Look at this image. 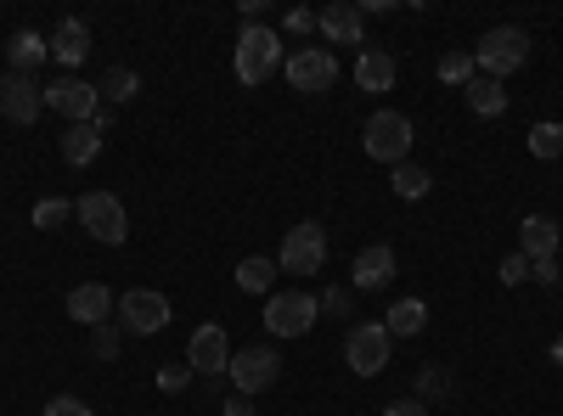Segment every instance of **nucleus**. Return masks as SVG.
<instances>
[{
  "label": "nucleus",
  "mask_w": 563,
  "mask_h": 416,
  "mask_svg": "<svg viewBox=\"0 0 563 416\" xmlns=\"http://www.w3.org/2000/svg\"><path fill=\"white\" fill-rule=\"evenodd\" d=\"M282 63V34L265 29V23H243L238 29V57H231V68H238V85H265Z\"/></svg>",
  "instance_id": "1"
},
{
  "label": "nucleus",
  "mask_w": 563,
  "mask_h": 416,
  "mask_svg": "<svg viewBox=\"0 0 563 416\" xmlns=\"http://www.w3.org/2000/svg\"><path fill=\"white\" fill-rule=\"evenodd\" d=\"M411 142H417V130H411V119H406V113H395V108H378V113L366 119V130H361L366 158H372V164H389V169H400V164H406Z\"/></svg>",
  "instance_id": "2"
},
{
  "label": "nucleus",
  "mask_w": 563,
  "mask_h": 416,
  "mask_svg": "<svg viewBox=\"0 0 563 416\" xmlns=\"http://www.w3.org/2000/svg\"><path fill=\"white\" fill-rule=\"evenodd\" d=\"M474 63H479L485 79H501V85H507V74H519V68L530 63V34H525V29H512V23L490 29V34L479 40Z\"/></svg>",
  "instance_id": "3"
},
{
  "label": "nucleus",
  "mask_w": 563,
  "mask_h": 416,
  "mask_svg": "<svg viewBox=\"0 0 563 416\" xmlns=\"http://www.w3.org/2000/svg\"><path fill=\"white\" fill-rule=\"evenodd\" d=\"M389 349H395V338H389L384 321H355L350 338H344V360H350L355 378H378L389 366Z\"/></svg>",
  "instance_id": "4"
},
{
  "label": "nucleus",
  "mask_w": 563,
  "mask_h": 416,
  "mask_svg": "<svg viewBox=\"0 0 563 416\" xmlns=\"http://www.w3.org/2000/svg\"><path fill=\"white\" fill-rule=\"evenodd\" d=\"M74 214H79V225L90 231V237L108 243V248H119V243L130 237V214H124V203H119L113 192H85V198L74 203Z\"/></svg>",
  "instance_id": "5"
},
{
  "label": "nucleus",
  "mask_w": 563,
  "mask_h": 416,
  "mask_svg": "<svg viewBox=\"0 0 563 416\" xmlns=\"http://www.w3.org/2000/svg\"><path fill=\"white\" fill-rule=\"evenodd\" d=\"M316 315H321L316 293H271L265 299V333L271 338H305L316 327Z\"/></svg>",
  "instance_id": "6"
},
{
  "label": "nucleus",
  "mask_w": 563,
  "mask_h": 416,
  "mask_svg": "<svg viewBox=\"0 0 563 416\" xmlns=\"http://www.w3.org/2000/svg\"><path fill=\"white\" fill-rule=\"evenodd\" d=\"M169 299L164 293H153V288H130V293H119V327L124 333H135V338H153V333H164L169 327Z\"/></svg>",
  "instance_id": "7"
},
{
  "label": "nucleus",
  "mask_w": 563,
  "mask_h": 416,
  "mask_svg": "<svg viewBox=\"0 0 563 416\" xmlns=\"http://www.w3.org/2000/svg\"><path fill=\"white\" fill-rule=\"evenodd\" d=\"M276 270H294V276H316V270H327V231H321L316 220H299L288 237H282V259H276Z\"/></svg>",
  "instance_id": "8"
},
{
  "label": "nucleus",
  "mask_w": 563,
  "mask_h": 416,
  "mask_svg": "<svg viewBox=\"0 0 563 416\" xmlns=\"http://www.w3.org/2000/svg\"><path fill=\"white\" fill-rule=\"evenodd\" d=\"M282 74H288V85L305 90V97H321V90L339 85V63H333L327 45H299V52L282 63Z\"/></svg>",
  "instance_id": "9"
},
{
  "label": "nucleus",
  "mask_w": 563,
  "mask_h": 416,
  "mask_svg": "<svg viewBox=\"0 0 563 416\" xmlns=\"http://www.w3.org/2000/svg\"><path fill=\"white\" fill-rule=\"evenodd\" d=\"M225 378L238 383V394H243V400H254V394H265V389L282 378V355H276V349H265V344L238 349V355H231V366H225Z\"/></svg>",
  "instance_id": "10"
},
{
  "label": "nucleus",
  "mask_w": 563,
  "mask_h": 416,
  "mask_svg": "<svg viewBox=\"0 0 563 416\" xmlns=\"http://www.w3.org/2000/svg\"><path fill=\"white\" fill-rule=\"evenodd\" d=\"M45 108H57L68 124H90V119L102 113V90L68 74V79H57V85H45Z\"/></svg>",
  "instance_id": "11"
},
{
  "label": "nucleus",
  "mask_w": 563,
  "mask_h": 416,
  "mask_svg": "<svg viewBox=\"0 0 563 416\" xmlns=\"http://www.w3.org/2000/svg\"><path fill=\"white\" fill-rule=\"evenodd\" d=\"M186 366L192 372H203V378H225V366H231V338H225V327H198L192 333V344H186Z\"/></svg>",
  "instance_id": "12"
},
{
  "label": "nucleus",
  "mask_w": 563,
  "mask_h": 416,
  "mask_svg": "<svg viewBox=\"0 0 563 416\" xmlns=\"http://www.w3.org/2000/svg\"><path fill=\"white\" fill-rule=\"evenodd\" d=\"M0 113L12 124H34L45 113V85H34L29 74H7L0 79Z\"/></svg>",
  "instance_id": "13"
},
{
  "label": "nucleus",
  "mask_w": 563,
  "mask_h": 416,
  "mask_svg": "<svg viewBox=\"0 0 563 416\" xmlns=\"http://www.w3.org/2000/svg\"><path fill=\"white\" fill-rule=\"evenodd\" d=\"M350 282H355L361 293H378V288H389V282H395V248H389V243H372V248H361V254H355V270H350Z\"/></svg>",
  "instance_id": "14"
},
{
  "label": "nucleus",
  "mask_w": 563,
  "mask_h": 416,
  "mask_svg": "<svg viewBox=\"0 0 563 416\" xmlns=\"http://www.w3.org/2000/svg\"><path fill=\"white\" fill-rule=\"evenodd\" d=\"M316 29L333 45H366V18H361V7H350V0H333L327 12H316Z\"/></svg>",
  "instance_id": "15"
},
{
  "label": "nucleus",
  "mask_w": 563,
  "mask_h": 416,
  "mask_svg": "<svg viewBox=\"0 0 563 416\" xmlns=\"http://www.w3.org/2000/svg\"><path fill=\"white\" fill-rule=\"evenodd\" d=\"M119 310V299L102 288V282H79L68 293V315L79 321V327H108V315Z\"/></svg>",
  "instance_id": "16"
},
{
  "label": "nucleus",
  "mask_w": 563,
  "mask_h": 416,
  "mask_svg": "<svg viewBox=\"0 0 563 416\" xmlns=\"http://www.w3.org/2000/svg\"><path fill=\"white\" fill-rule=\"evenodd\" d=\"M558 243H563V231L552 225V214H525V220H519V254H525L530 265L558 259Z\"/></svg>",
  "instance_id": "17"
},
{
  "label": "nucleus",
  "mask_w": 563,
  "mask_h": 416,
  "mask_svg": "<svg viewBox=\"0 0 563 416\" xmlns=\"http://www.w3.org/2000/svg\"><path fill=\"white\" fill-rule=\"evenodd\" d=\"M102 142H108V130H97V124H68V130L57 135V153H63V164L85 169V164L102 158Z\"/></svg>",
  "instance_id": "18"
},
{
  "label": "nucleus",
  "mask_w": 563,
  "mask_h": 416,
  "mask_svg": "<svg viewBox=\"0 0 563 416\" xmlns=\"http://www.w3.org/2000/svg\"><path fill=\"white\" fill-rule=\"evenodd\" d=\"M395 79H400V68H395V57L389 52H366L355 57V85L361 90H372V97H384V90H395Z\"/></svg>",
  "instance_id": "19"
},
{
  "label": "nucleus",
  "mask_w": 563,
  "mask_h": 416,
  "mask_svg": "<svg viewBox=\"0 0 563 416\" xmlns=\"http://www.w3.org/2000/svg\"><path fill=\"white\" fill-rule=\"evenodd\" d=\"M7 57H12V74H29V79H34L40 63H52V40L34 34V29H18V34L7 40Z\"/></svg>",
  "instance_id": "20"
},
{
  "label": "nucleus",
  "mask_w": 563,
  "mask_h": 416,
  "mask_svg": "<svg viewBox=\"0 0 563 416\" xmlns=\"http://www.w3.org/2000/svg\"><path fill=\"white\" fill-rule=\"evenodd\" d=\"M52 57H57L63 68H79V63L90 57V29H85L79 18H63V23H57V34H52Z\"/></svg>",
  "instance_id": "21"
},
{
  "label": "nucleus",
  "mask_w": 563,
  "mask_h": 416,
  "mask_svg": "<svg viewBox=\"0 0 563 416\" xmlns=\"http://www.w3.org/2000/svg\"><path fill=\"white\" fill-rule=\"evenodd\" d=\"M462 102L474 108L479 119H501V113H507V85H501V79H485V74H479L474 85H462Z\"/></svg>",
  "instance_id": "22"
},
{
  "label": "nucleus",
  "mask_w": 563,
  "mask_h": 416,
  "mask_svg": "<svg viewBox=\"0 0 563 416\" xmlns=\"http://www.w3.org/2000/svg\"><path fill=\"white\" fill-rule=\"evenodd\" d=\"M384 327H389V338H417L422 327H429V304H422V299H400L384 315Z\"/></svg>",
  "instance_id": "23"
},
{
  "label": "nucleus",
  "mask_w": 563,
  "mask_h": 416,
  "mask_svg": "<svg viewBox=\"0 0 563 416\" xmlns=\"http://www.w3.org/2000/svg\"><path fill=\"white\" fill-rule=\"evenodd\" d=\"M271 282H276V259L249 254V259L238 265V288H243V293H271Z\"/></svg>",
  "instance_id": "24"
},
{
  "label": "nucleus",
  "mask_w": 563,
  "mask_h": 416,
  "mask_svg": "<svg viewBox=\"0 0 563 416\" xmlns=\"http://www.w3.org/2000/svg\"><path fill=\"white\" fill-rule=\"evenodd\" d=\"M389 187H395V198H406V203H417V198H429V169H417V164H400L395 175H389Z\"/></svg>",
  "instance_id": "25"
},
{
  "label": "nucleus",
  "mask_w": 563,
  "mask_h": 416,
  "mask_svg": "<svg viewBox=\"0 0 563 416\" xmlns=\"http://www.w3.org/2000/svg\"><path fill=\"white\" fill-rule=\"evenodd\" d=\"M440 79H445V85H474V79H479L474 52H445V57H440Z\"/></svg>",
  "instance_id": "26"
},
{
  "label": "nucleus",
  "mask_w": 563,
  "mask_h": 416,
  "mask_svg": "<svg viewBox=\"0 0 563 416\" xmlns=\"http://www.w3.org/2000/svg\"><path fill=\"white\" fill-rule=\"evenodd\" d=\"M97 90H102V97H108V102H130V97H135V90H141V79H135V68H108Z\"/></svg>",
  "instance_id": "27"
},
{
  "label": "nucleus",
  "mask_w": 563,
  "mask_h": 416,
  "mask_svg": "<svg viewBox=\"0 0 563 416\" xmlns=\"http://www.w3.org/2000/svg\"><path fill=\"white\" fill-rule=\"evenodd\" d=\"M445 394H451V372H445V366H429V372L417 378V394L411 400L429 405V400H445Z\"/></svg>",
  "instance_id": "28"
},
{
  "label": "nucleus",
  "mask_w": 563,
  "mask_h": 416,
  "mask_svg": "<svg viewBox=\"0 0 563 416\" xmlns=\"http://www.w3.org/2000/svg\"><path fill=\"white\" fill-rule=\"evenodd\" d=\"M530 153L536 158H558L563 153V124H536L530 130Z\"/></svg>",
  "instance_id": "29"
},
{
  "label": "nucleus",
  "mask_w": 563,
  "mask_h": 416,
  "mask_svg": "<svg viewBox=\"0 0 563 416\" xmlns=\"http://www.w3.org/2000/svg\"><path fill=\"white\" fill-rule=\"evenodd\" d=\"M68 214H74V203H63V198H40V203H34V225H40V231H57Z\"/></svg>",
  "instance_id": "30"
},
{
  "label": "nucleus",
  "mask_w": 563,
  "mask_h": 416,
  "mask_svg": "<svg viewBox=\"0 0 563 416\" xmlns=\"http://www.w3.org/2000/svg\"><path fill=\"white\" fill-rule=\"evenodd\" d=\"M90 355H97V360L119 355V327H113V321H108V327H90Z\"/></svg>",
  "instance_id": "31"
},
{
  "label": "nucleus",
  "mask_w": 563,
  "mask_h": 416,
  "mask_svg": "<svg viewBox=\"0 0 563 416\" xmlns=\"http://www.w3.org/2000/svg\"><path fill=\"white\" fill-rule=\"evenodd\" d=\"M186 383H192V366H186V360H169L164 372H158V389H164V394H180Z\"/></svg>",
  "instance_id": "32"
},
{
  "label": "nucleus",
  "mask_w": 563,
  "mask_h": 416,
  "mask_svg": "<svg viewBox=\"0 0 563 416\" xmlns=\"http://www.w3.org/2000/svg\"><path fill=\"white\" fill-rule=\"evenodd\" d=\"M501 282H507V288L530 282V259H525V254H507V259H501Z\"/></svg>",
  "instance_id": "33"
},
{
  "label": "nucleus",
  "mask_w": 563,
  "mask_h": 416,
  "mask_svg": "<svg viewBox=\"0 0 563 416\" xmlns=\"http://www.w3.org/2000/svg\"><path fill=\"white\" fill-rule=\"evenodd\" d=\"M316 304H321L327 315H350V310H355V299H350V288H327V293H321Z\"/></svg>",
  "instance_id": "34"
},
{
  "label": "nucleus",
  "mask_w": 563,
  "mask_h": 416,
  "mask_svg": "<svg viewBox=\"0 0 563 416\" xmlns=\"http://www.w3.org/2000/svg\"><path fill=\"white\" fill-rule=\"evenodd\" d=\"M45 416H90V405L79 394H57L52 405H45Z\"/></svg>",
  "instance_id": "35"
},
{
  "label": "nucleus",
  "mask_w": 563,
  "mask_h": 416,
  "mask_svg": "<svg viewBox=\"0 0 563 416\" xmlns=\"http://www.w3.org/2000/svg\"><path fill=\"white\" fill-rule=\"evenodd\" d=\"M282 29H288V34H310V29H316V12H310V7H294L288 18H282Z\"/></svg>",
  "instance_id": "36"
},
{
  "label": "nucleus",
  "mask_w": 563,
  "mask_h": 416,
  "mask_svg": "<svg viewBox=\"0 0 563 416\" xmlns=\"http://www.w3.org/2000/svg\"><path fill=\"white\" fill-rule=\"evenodd\" d=\"M384 416H429V405L422 400H395V405H384Z\"/></svg>",
  "instance_id": "37"
},
{
  "label": "nucleus",
  "mask_w": 563,
  "mask_h": 416,
  "mask_svg": "<svg viewBox=\"0 0 563 416\" xmlns=\"http://www.w3.org/2000/svg\"><path fill=\"white\" fill-rule=\"evenodd\" d=\"M530 276H536L541 288H552V282H558V259H541V265H530Z\"/></svg>",
  "instance_id": "38"
},
{
  "label": "nucleus",
  "mask_w": 563,
  "mask_h": 416,
  "mask_svg": "<svg viewBox=\"0 0 563 416\" xmlns=\"http://www.w3.org/2000/svg\"><path fill=\"white\" fill-rule=\"evenodd\" d=\"M220 416H254V405H249V400H243V394H231V400H225V411H220Z\"/></svg>",
  "instance_id": "39"
},
{
  "label": "nucleus",
  "mask_w": 563,
  "mask_h": 416,
  "mask_svg": "<svg viewBox=\"0 0 563 416\" xmlns=\"http://www.w3.org/2000/svg\"><path fill=\"white\" fill-rule=\"evenodd\" d=\"M552 366H558V372H563V333L552 338Z\"/></svg>",
  "instance_id": "40"
},
{
  "label": "nucleus",
  "mask_w": 563,
  "mask_h": 416,
  "mask_svg": "<svg viewBox=\"0 0 563 416\" xmlns=\"http://www.w3.org/2000/svg\"><path fill=\"white\" fill-rule=\"evenodd\" d=\"M558 248H563V243H558Z\"/></svg>",
  "instance_id": "41"
}]
</instances>
